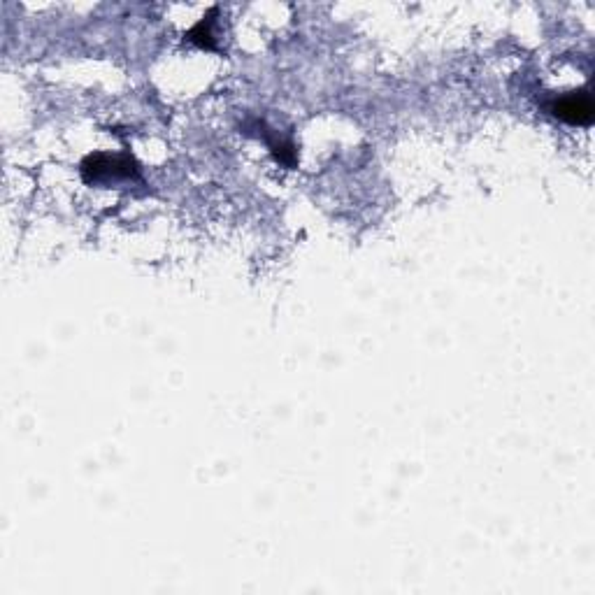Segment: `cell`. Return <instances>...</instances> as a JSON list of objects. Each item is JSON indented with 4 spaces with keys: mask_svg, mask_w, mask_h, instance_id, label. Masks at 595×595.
<instances>
[{
    "mask_svg": "<svg viewBox=\"0 0 595 595\" xmlns=\"http://www.w3.org/2000/svg\"><path fill=\"white\" fill-rule=\"evenodd\" d=\"M214 14H217V10H212L210 14H207V17L200 19L189 33H186L189 42H193V45H198V47H205V49H214V35H212V24H214L212 17H214Z\"/></svg>",
    "mask_w": 595,
    "mask_h": 595,
    "instance_id": "3",
    "label": "cell"
},
{
    "mask_svg": "<svg viewBox=\"0 0 595 595\" xmlns=\"http://www.w3.org/2000/svg\"><path fill=\"white\" fill-rule=\"evenodd\" d=\"M138 166L131 156H110V154H91L82 163V177L86 182H107V179L135 177Z\"/></svg>",
    "mask_w": 595,
    "mask_h": 595,
    "instance_id": "2",
    "label": "cell"
},
{
    "mask_svg": "<svg viewBox=\"0 0 595 595\" xmlns=\"http://www.w3.org/2000/svg\"><path fill=\"white\" fill-rule=\"evenodd\" d=\"M549 110L556 119L565 121V124H572V126H591L593 124L595 107H593L591 93L586 89L570 91V93H563V96L554 98L551 100Z\"/></svg>",
    "mask_w": 595,
    "mask_h": 595,
    "instance_id": "1",
    "label": "cell"
}]
</instances>
